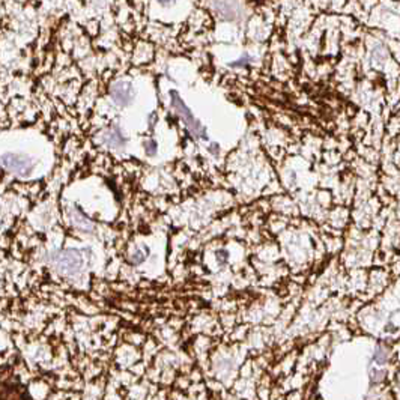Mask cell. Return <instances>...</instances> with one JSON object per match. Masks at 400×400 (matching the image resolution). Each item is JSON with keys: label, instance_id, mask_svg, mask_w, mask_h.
<instances>
[{"label": "cell", "instance_id": "1", "mask_svg": "<svg viewBox=\"0 0 400 400\" xmlns=\"http://www.w3.org/2000/svg\"><path fill=\"white\" fill-rule=\"evenodd\" d=\"M48 260L63 276H75L83 268V256L75 248L53 251L48 254Z\"/></svg>", "mask_w": 400, "mask_h": 400}, {"label": "cell", "instance_id": "2", "mask_svg": "<svg viewBox=\"0 0 400 400\" xmlns=\"http://www.w3.org/2000/svg\"><path fill=\"white\" fill-rule=\"evenodd\" d=\"M170 105H172L173 111L182 119V122L188 128V131L194 137L206 139V128L199 122V119H196L193 111L187 107V104L182 101V98L179 96V93L176 90H170Z\"/></svg>", "mask_w": 400, "mask_h": 400}, {"label": "cell", "instance_id": "3", "mask_svg": "<svg viewBox=\"0 0 400 400\" xmlns=\"http://www.w3.org/2000/svg\"><path fill=\"white\" fill-rule=\"evenodd\" d=\"M0 161L6 170L21 178L29 176L33 170V161L30 160V157L23 154H5L2 155Z\"/></svg>", "mask_w": 400, "mask_h": 400}, {"label": "cell", "instance_id": "4", "mask_svg": "<svg viewBox=\"0 0 400 400\" xmlns=\"http://www.w3.org/2000/svg\"><path fill=\"white\" fill-rule=\"evenodd\" d=\"M110 96L113 99L114 104L120 105V107H126L132 102L134 99V89L132 84L129 81H116L111 84L110 87Z\"/></svg>", "mask_w": 400, "mask_h": 400}, {"label": "cell", "instance_id": "5", "mask_svg": "<svg viewBox=\"0 0 400 400\" xmlns=\"http://www.w3.org/2000/svg\"><path fill=\"white\" fill-rule=\"evenodd\" d=\"M105 140H107V143H108L110 146H114V148H119V146H122V145H123V142H125V139H123L122 132H120L117 128H114V129L108 131V134H107Z\"/></svg>", "mask_w": 400, "mask_h": 400}, {"label": "cell", "instance_id": "6", "mask_svg": "<svg viewBox=\"0 0 400 400\" xmlns=\"http://www.w3.org/2000/svg\"><path fill=\"white\" fill-rule=\"evenodd\" d=\"M72 223H74V226L78 227V229H84V230L92 229V224L89 223V220L84 218V217H83L80 212H77V211L72 214Z\"/></svg>", "mask_w": 400, "mask_h": 400}, {"label": "cell", "instance_id": "7", "mask_svg": "<svg viewBox=\"0 0 400 400\" xmlns=\"http://www.w3.org/2000/svg\"><path fill=\"white\" fill-rule=\"evenodd\" d=\"M145 148H146V154L148 155H155L157 154V143L154 140H148L145 143Z\"/></svg>", "mask_w": 400, "mask_h": 400}, {"label": "cell", "instance_id": "8", "mask_svg": "<svg viewBox=\"0 0 400 400\" xmlns=\"http://www.w3.org/2000/svg\"><path fill=\"white\" fill-rule=\"evenodd\" d=\"M244 60H241V62H235V63H232V66H242L244 63H248L250 60H248V57H242Z\"/></svg>", "mask_w": 400, "mask_h": 400}, {"label": "cell", "instance_id": "9", "mask_svg": "<svg viewBox=\"0 0 400 400\" xmlns=\"http://www.w3.org/2000/svg\"><path fill=\"white\" fill-rule=\"evenodd\" d=\"M158 2H170V0H158Z\"/></svg>", "mask_w": 400, "mask_h": 400}]
</instances>
